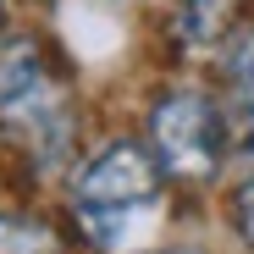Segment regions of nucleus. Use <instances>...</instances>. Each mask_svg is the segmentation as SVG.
Instances as JSON below:
<instances>
[{"mask_svg": "<svg viewBox=\"0 0 254 254\" xmlns=\"http://www.w3.org/2000/svg\"><path fill=\"white\" fill-rule=\"evenodd\" d=\"M149 138H155L160 166L172 177H188V183L216 177V166L227 155V127H221L216 105H210L204 94H193V89H177V94H166L155 105Z\"/></svg>", "mask_w": 254, "mask_h": 254, "instance_id": "1", "label": "nucleus"}, {"mask_svg": "<svg viewBox=\"0 0 254 254\" xmlns=\"http://www.w3.org/2000/svg\"><path fill=\"white\" fill-rule=\"evenodd\" d=\"M72 193H77V216L94 232H111L116 216H127V210H138L160 193V166L138 144H111L77 172Z\"/></svg>", "mask_w": 254, "mask_h": 254, "instance_id": "2", "label": "nucleus"}, {"mask_svg": "<svg viewBox=\"0 0 254 254\" xmlns=\"http://www.w3.org/2000/svg\"><path fill=\"white\" fill-rule=\"evenodd\" d=\"M45 83V50L33 39H0V105H22Z\"/></svg>", "mask_w": 254, "mask_h": 254, "instance_id": "3", "label": "nucleus"}, {"mask_svg": "<svg viewBox=\"0 0 254 254\" xmlns=\"http://www.w3.org/2000/svg\"><path fill=\"white\" fill-rule=\"evenodd\" d=\"M243 0H183L177 11V33L188 39V45H216V39L232 28Z\"/></svg>", "mask_w": 254, "mask_h": 254, "instance_id": "4", "label": "nucleus"}, {"mask_svg": "<svg viewBox=\"0 0 254 254\" xmlns=\"http://www.w3.org/2000/svg\"><path fill=\"white\" fill-rule=\"evenodd\" d=\"M0 254H61V238L33 216H0Z\"/></svg>", "mask_w": 254, "mask_h": 254, "instance_id": "5", "label": "nucleus"}, {"mask_svg": "<svg viewBox=\"0 0 254 254\" xmlns=\"http://www.w3.org/2000/svg\"><path fill=\"white\" fill-rule=\"evenodd\" d=\"M227 77H232V89L254 94V28L238 33V45L227 50Z\"/></svg>", "mask_w": 254, "mask_h": 254, "instance_id": "6", "label": "nucleus"}, {"mask_svg": "<svg viewBox=\"0 0 254 254\" xmlns=\"http://www.w3.org/2000/svg\"><path fill=\"white\" fill-rule=\"evenodd\" d=\"M232 149H238L243 160H254V105H249V111L232 122Z\"/></svg>", "mask_w": 254, "mask_h": 254, "instance_id": "7", "label": "nucleus"}, {"mask_svg": "<svg viewBox=\"0 0 254 254\" xmlns=\"http://www.w3.org/2000/svg\"><path fill=\"white\" fill-rule=\"evenodd\" d=\"M238 227H243V238L254 243V183L238 193Z\"/></svg>", "mask_w": 254, "mask_h": 254, "instance_id": "8", "label": "nucleus"}, {"mask_svg": "<svg viewBox=\"0 0 254 254\" xmlns=\"http://www.w3.org/2000/svg\"><path fill=\"white\" fill-rule=\"evenodd\" d=\"M166 254H199V249H166Z\"/></svg>", "mask_w": 254, "mask_h": 254, "instance_id": "9", "label": "nucleus"}, {"mask_svg": "<svg viewBox=\"0 0 254 254\" xmlns=\"http://www.w3.org/2000/svg\"><path fill=\"white\" fill-rule=\"evenodd\" d=\"M0 6H6V0H0Z\"/></svg>", "mask_w": 254, "mask_h": 254, "instance_id": "10", "label": "nucleus"}]
</instances>
